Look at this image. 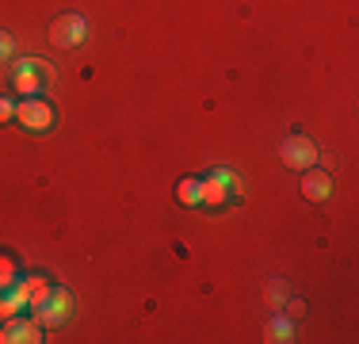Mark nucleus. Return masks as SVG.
<instances>
[{"instance_id":"1","label":"nucleus","mask_w":359,"mask_h":344,"mask_svg":"<svg viewBox=\"0 0 359 344\" xmlns=\"http://www.w3.org/2000/svg\"><path fill=\"white\" fill-rule=\"evenodd\" d=\"M31 306H35V322L39 325H65V322H69V314H73V295L65 287L46 283V287L31 298Z\"/></svg>"},{"instance_id":"2","label":"nucleus","mask_w":359,"mask_h":344,"mask_svg":"<svg viewBox=\"0 0 359 344\" xmlns=\"http://www.w3.org/2000/svg\"><path fill=\"white\" fill-rule=\"evenodd\" d=\"M50 84H54V65L42 62V58H23L12 65V88L23 96H42Z\"/></svg>"},{"instance_id":"3","label":"nucleus","mask_w":359,"mask_h":344,"mask_svg":"<svg viewBox=\"0 0 359 344\" xmlns=\"http://www.w3.org/2000/svg\"><path fill=\"white\" fill-rule=\"evenodd\" d=\"M15 123L27 134H46L54 126V107H50L42 96H23L15 103Z\"/></svg>"},{"instance_id":"4","label":"nucleus","mask_w":359,"mask_h":344,"mask_svg":"<svg viewBox=\"0 0 359 344\" xmlns=\"http://www.w3.org/2000/svg\"><path fill=\"white\" fill-rule=\"evenodd\" d=\"M199 195H203V203H207V206H222V203L237 199L241 187H237V176L229 168H215L210 176L199 180Z\"/></svg>"},{"instance_id":"5","label":"nucleus","mask_w":359,"mask_h":344,"mask_svg":"<svg viewBox=\"0 0 359 344\" xmlns=\"http://www.w3.org/2000/svg\"><path fill=\"white\" fill-rule=\"evenodd\" d=\"M50 42H54L57 50H73V46H81L84 39H88V20L84 15H76V12H65V15H57L54 23H50Z\"/></svg>"},{"instance_id":"6","label":"nucleus","mask_w":359,"mask_h":344,"mask_svg":"<svg viewBox=\"0 0 359 344\" xmlns=\"http://www.w3.org/2000/svg\"><path fill=\"white\" fill-rule=\"evenodd\" d=\"M279 153H283V165H287V168H294V172H306V168L318 165V145H313L302 131L287 134V138H283V145H279Z\"/></svg>"},{"instance_id":"7","label":"nucleus","mask_w":359,"mask_h":344,"mask_svg":"<svg viewBox=\"0 0 359 344\" xmlns=\"http://www.w3.org/2000/svg\"><path fill=\"white\" fill-rule=\"evenodd\" d=\"M0 340L4 344H39L42 340V325L31 322V317H12V322L0 329Z\"/></svg>"},{"instance_id":"8","label":"nucleus","mask_w":359,"mask_h":344,"mask_svg":"<svg viewBox=\"0 0 359 344\" xmlns=\"http://www.w3.org/2000/svg\"><path fill=\"white\" fill-rule=\"evenodd\" d=\"M302 195L310 203H325L332 195V176L325 168H306L302 172Z\"/></svg>"},{"instance_id":"9","label":"nucleus","mask_w":359,"mask_h":344,"mask_svg":"<svg viewBox=\"0 0 359 344\" xmlns=\"http://www.w3.org/2000/svg\"><path fill=\"white\" fill-rule=\"evenodd\" d=\"M176 199L180 203H187V206H199L203 203V195H199V176H184L176 184Z\"/></svg>"},{"instance_id":"10","label":"nucleus","mask_w":359,"mask_h":344,"mask_svg":"<svg viewBox=\"0 0 359 344\" xmlns=\"http://www.w3.org/2000/svg\"><path fill=\"white\" fill-rule=\"evenodd\" d=\"M15 283H20V264H15V256L0 253V295L8 287H15Z\"/></svg>"},{"instance_id":"11","label":"nucleus","mask_w":359,"mask_h":344,"mask_svg":"<svg viewBox=\"0 0 359 344\" xmlns=\"http://www.w3.org/2000/svg\"><path fill=\"white\" fill-rule=\"evenodd\" d=\"M268 340H279V344L294 340V337H290V322H283V317H271V325H268Z\"/></svg>"},{"instance_id":"12","label":"nucleus","mask_w":359,"mask_h":344,"mask_svg":"<svg viewBox=\"0 0 359 344\" xmlns=\"http://www.w3.org/2000/svg\"><path fill=\"white\" fill-rule=\"evenodd\" d=\"M268 303L276 306V310L287 303V279H279V275H276V279L268 283Z\"/></svg>"},{"instance_id":"13","label":"nucleus","mask_w":359,"mask_h":344,"mask_svg":"<svg viewBox=\"0 0 359 344\" xmlns=\"http://www.w3.org/2000/svg\"><path fill=\"white\" fill-rule=\"evenodd\" d=\"M12 58H15V34L0 27V65H4V62H12Z\"/></svg>"},{"instance_id":"14","label":"nucleus","mask_w":359,"mask_h":344,"mask_svg":"<svg viewBox=\"0 0 359 344\" xmlns=\"http://www.w3.org/2000/svg\"><path fill=\"white\" fill-rule=\"evenodd\" d=\"M8 123H15V103L8 96H0V126H8Z\"/></svg>"},{"instance_id":"15","label":"nucleus","mask_w":359,"mask_h":344,"mask_svg":"<svg viewBox=\"0 0 359 344\" xmlns=\"http://www.w3.org/2000/svg\"><path fill=\"white\" fill-rule=\"evenodd\" d=\"M283 306H287L290 317H302L306 314V298H290V303H283Z\"/></svg>"}]
</instances>
